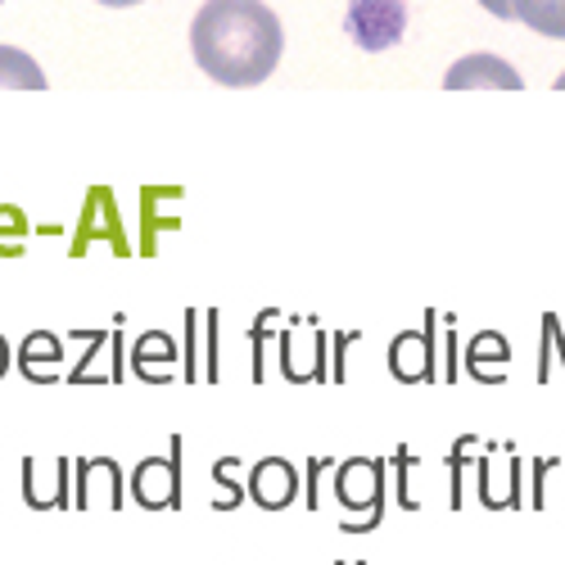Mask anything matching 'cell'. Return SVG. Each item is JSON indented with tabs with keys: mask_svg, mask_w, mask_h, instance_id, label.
I'll return each mask as SVG.
<instances>
[{
	"mask_svg": "<svg viewBox=\"0 0 565 565\" xmlns=\"http://www.w3.org/2000/svg\"><path fill=\"white\" fill-rule=\"evenodd\" d=\"M195 64L222 86H258L276 73L286 32L263 0H204L191 23Z\"/></svg>",
	"mask_w": 565,
	"mask_h": 565,
	"instance_id": "1",
	"label": "cell"
},
{
	"mask_svg": "<svg viewBox=\"0 0 565 565\" xmlns=\"http://www.w3.org/2000/svg\"><path fill=\"white\" fill-rule=\"evenodd\" d=\"M340 502L349 511H362V521H344V534H371L381 525V502H385V480H381V466L375 461H349L340 470Z\"/></svg>",
	"mask_w": 565,
	"mask_h": 565,
	"instance_id": "2",
	"label": "cell"
},
{
	"mask_svg": "<svg viewBox=\"0 0 565 565\" xmlns=\"http://www.w3.org/2000/svg\"><path fill=\"white\" fill-rule=\"evenodd\" d=\"M444 86H448V90H470V86L521 90V86H525V77L515 73L507 60H498V55H466V60H457V64L444 73Z\"/></svg>",
	"mask_w": 565,
	"mask_h": 565,
	"instance_id": "3",
	"label": "cell"
},
{
	"mask_svg": "<svg viewBox=\"0 0 565 565\" xmlns=\"http://www.w3.org/2000/svg\"><path fill=\"white\" fill-rule=\"evenodd\" d=\"M136 502L150 511H168L181 493V476H177V457H159V461H140L136 484H131Z\"/></svg>",
	"mask_w": 565,
	"mask_h": 565,
	"instance_id": "4",
	"label": "cell"
},
{
	"mask_svg": "<svg viewBox=\"0 0 565 565\" xmlns=\"http://www.w3.org/2000/svg\"><path fill=\"white\" fill-rule=\"evenodd\" d=\"M249 489H254V502H258L263 511H280V507H290V502H295V493H299V476H295V466H290V461L267 457V461L254 466Z\"/></svg>",
	"mask_w": 565,
	"mask_h": 565,
	"instance_id": "5",
	"label": "cell"
},
{
	"mask_svg": "<svg viewBox=\"0 0 565 565\" xmlns=\"http://www.w3.org/2000/svg\"><path fill=\"white\" fill-rule=\"evenodd\" d=\"M511 19H521L539 36L565 41V0H511Z\"/></svg>",
	"mask_w": 565,
	"mask_h": 565,
	"instance_id": "6",
	"label": "cell"
},
{
	"mask_svg": "<svg viewBox=\"0 0 565 565\" xmlns=\"http://www.w3.org/2000/svg\"><path fill=\"white\" fill-rule=\"evenodd\" d=\"M0 86L10 90H45V73L36 68V60L19 45H0Z\"/></svg>",
	"mask_w": 565,
	"mask_h": 565,
	"instance_id": "7",
	"label": "cell"
},
{
	"mask_svg": "<svg viewBox=\"0 0 565 565\" xmlns=\"http://www.w3.org/2000/svg\"><path fill=\"white\" fill-rule=\"evenodd\" d=\"M390 366H394L398 381H420V375H430V344L420 335H398Z\"/></svg>",
	"mask_w": 565,
	"mask_h": 565,
	"instance_id": "8",
	"label": "cell"
},
{
	"mask_svg": "<svg viewBox=\"0 0 565 565\" xmlns=\"http://www.w3.org/2000/svg\"><path fill=\"white\" fill-rule=\"evenodd\" d=\"M480 6H484L493 19H511V0H480Z\"/></svg>",
	"mask_w": 565,
	"mask_h": 565,
	"instance_id": "9",
	"label": "cell"
},
{
	"mask_svg": "<svg viewBox=\"0 0 565 565\" xmlns=\"http://www.w3.org/2000/svg\"><path fill=\"white\" fill-rule=\"evenodd\" d=\"M100 6H109V10H127V6H140V0H100Z\"/></svg>",
	"mask_w": 565,
	"mask_h": 565,
	"instance_id": "10",
	"label": "cell"
},
{
	"mask_svg": "<svg viewBox=\"0 0 565 565\" xmlns=\"http://www.w3.org/2000/svg\"><path fill=\"white\" fill-rule=\"evenodd\" d=\"M0 371H6V344H0Z\"/></svg>",
	"mask_w": 565,
	"mask_h": 565,
	"instance_id": "11",
	"label": "cell"
},
{
	"mask_svg": "<svg viewBox=\"0 0 565 565\" xmlns=\"http://www.w3.org/2000/svg\"><path fill=\"white\" fill-rule=\"evenodd\" d=\"M353 565H366V561H353Z\"/></svg>",
	"mask_w": 565,
	"mask_h": 565,
	"instance_id": "12",
	"label": "cell"
},
{
	"mask_svg": "<svg viewBox=\"0 0 565 565\" xmlns=\"http://www.w3.org/2000/svg\"><path fill=\"white\" fill-rule=\"evenodd\" d=\"M340 565H349V561H340Z\"/></svg>",
	"mask_w": 565,
	"mask_h": 565,
	"instance_id": "13",
	"label": "cell"
}]
</instances>
